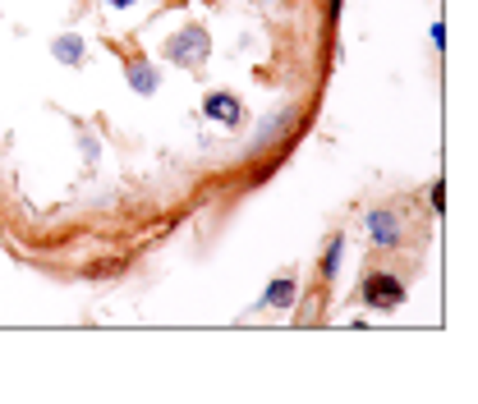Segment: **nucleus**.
Returning <instances> with one entry per match:
<instances>
[{
	"label": "nucleus",
	"instance_id": "f257e3e1",
	"mask_svg": "<svg viewBox=\"0 0 478 404\" xmlns=\"http://www.w3.org/2000/svg\"><path fill=\"white\" fill-rule=\"evenodd\" d=\"M208 56H212V42H208V32L198 28V23L184 28V32H175L171 42H166V60L171 65H184V69H198Z\"/></svg>",
	"mask_w": 478,
	"mask_h": 404
},
{
	"label": "nucleus",
	"instance_id": "f03ea898",
	"mask_svg": "<svg viewBox=\"0 0 478 404\" xmlns=\"http://www.w3.org/2000/svg\"><path fill=\"white\" fill-rule=\"evenodd\" d=\"M364 299L373 303V308H401V299H405V285L395 276H368L364 280Z\"/></svg>",
	"mask_w": 478,
	"mask_h": 404
},
{
	"label": "nucleus",
	"instance_id": "7ed1b4c3",
	"mask_svg": "<svg viewBox=\"0 0 478 404\" xmlns=\"http://www.w3.org/2000/svg\"><path fill=\"white\" fill-rule=\"evenodd\" d=\"M203 115H212L217 125H226V129H235L239 119H244V106H239L230 92H212V97L203 101Z\"/></svg>",
	"mask_w": 478,
	"mask_h": 404
},
{
	"label": "nucleus",
	"instance_id": "20e7f679",
	"mask_svg": "<svg viewBox=\"0 0 478 404\" xmlns=\"http://www.w3.org/2000/svg\"><path fill=\"white\" fill-rule=\"evenodd\" d=\"M368 234H373V244H401V225H395L391 212H373L368 216Z\"/></svg>",
	"mask_w": 478,
	"mask_h": 404
},
{
	"label": "nucleus",
	"instance_id": "39448f33",
	"mask_svg": "<svg viewBox=\"0 0 478 404\" xmlns=\"http://www.w3.org/2000/svg\"><path fill=\"white\" fill-rule=\"evenodd\" d=\"M56 60L60 65H84V56H88V47H84V37L78 32H65V37H56Z\"/></svg>",
	"mask_w": 478,
	"mask_h": 404
},
{
	"label": "nucleus",
	"instance_id": "423d86ee",
	"mask_svg": "<svg viewBox=\"0 0 478 404\" xmlns=\"http://www.w3.org/2000/svg\"><path fill=\"white\" fill-rule=\"evenodd\" d=\"M125 78H129V88L134 92H156V69L147 65V60H129V69H125Z\"/></svg>",
	"mask_w": 478,
	"mask_h": 404
},
{
	"label": "nucleus",
	"instance_id": "0eeeda50",
	"mask_svg": "<svg viewBox=\"0 0 478 404\" xmlns=\"http://www.w3.org/2000/svg\"><path fill=\"white\" fill-rule=\"evenodd\" d=\"M262 303H267V308H290V303H295V280H290V276H286V280H271Z\"/></svg>",
	"mask_w": 478,
	"mask_h": 404
},
{
	"label": "nucleus",
	"instance_id": "6e6552de",
	"mask_svg": "<svg viewBox=\"0 0 478 404\" xmlns=\"http://www.w3.org/2000/svg\"><path fill=\"white\" fill-rule=\"evenodd\" d=\"M341 253H345V239H332L327 262H323V276H336V271H341Z\"/></svg>",
	"mask_w": 478,
	"mask_h": 404
},
{
	"label": "nucleus",
	"instance_id": "1a4fd4ad",
	"mask_svg": "<svg viewBox=\"0 0 478 404\" xmlns=\"http://www.w3.org/2000/svg\"><path fill=\"white\" fill-rule=\"evenodd\" d=\"M106 5H111V10H134L138 0H106Z\"/></svg>",
	"mask_w": 478,
	"mask_h": 404
},
{
	"label": "nucleus",
	"instance_id": "9d476101",
	"mask_svg": "<svg viewBox=\"0 0 478 404\" xmlns=\"http://www.w3.org/2000/svg\"><path fill=\"white\" fill-rule=\"evenodd\" d=\"M262 5H276V0H262Z\"/></svg>",
	"mask_w": 478,
	"mask_h": 404
}]
</instances>
